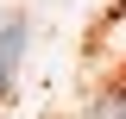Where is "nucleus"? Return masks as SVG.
Returning <instances> with one entry per match:
<instances>
[{
  "instance_id": "nucleus-2",
  "label": "nucleus",
  "mask_w": 126,
  "mask_h": 119,
  "mask_svg": "<svg viewBox=\"0 0 126 119\" xmlns=\"http://www.w3.org/2000/svg\"><path fill=\"white\" fill-rule=\"evenodd\" d=\"M94 119H126V88L101 94V100H94Z\"/></svg>"
},
{
  "instance_id": "nucleus-1",
  "label": "nucleus",
  "mask_w": 126,
  "mask_h": 119,
  "mask_svg": "<svg viewBox=\"0 0 126 119\" xmlns=\"http://www.w3.org/2000/svg\"><path fill=\"white\" fill-rule=\"evenodd\" d=\"M19 57H25V13L0 19V94L13 88V69H19Z\"/></svg>"
}]
</instances>
